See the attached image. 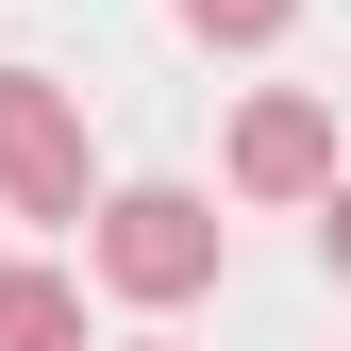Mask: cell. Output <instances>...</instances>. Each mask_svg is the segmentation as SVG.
Masks as SVG:
<instances>
[{
    "instance_id": "cell-1",
    "label": "cell",
    "mask_w": 351,
    "mask_h": 351,
    "mask_svg": "<svg viewBox=\"0 0 351 351\" xmlns=\"http://www.w3.org/2000/svg\"><path fill=\"white\" fill-rule=\"evenodd\" d=\"M217 251H234V217H217L201 184H117L101 217H84V268H101L117 301H201Z\"/></svg>"
},
{
    "instance_id": "cell-2",
    "label": "cell",
    "mask_w": 351,
    "mask_h": 351,
    "mask_svg": "<svg viewBox=\"0 0 351 351\" xmlns=\"http://www.w3.org/2000/svg\"><path fill=\"white\" fill-rule=\"evenodd\" d=\"M0 201L17 217H101V184H84V101L34 67H0Z\"/></svg>"
},
{
    "instance_id": "cell-3",
    "label": "cell",
    "mask_w": 351,
    "mask_h": 351,
    "mask_svg": "<svg viewBox=\"0 0 351 351\" xmlns=\"http://www.w3.org/2000/svg\"><path fill=\"white\" fill-rule=\"evenodd\" d=\"M351 167H335V117L301 101V84H268V101L234 117V201H335Z\"/></svg>"
},
{
    "instance_id": "cell-4",
    "label": "cell",
    "mask_w": 351,
    "mask_h": 351,
    "mask_svg": "<svg viewBox=\"0 0 351 351\" xmlns=\"http://www.w3.org/2000/svg\"><path fill=\"white\" fill-rule=\"evenodd\" d=\"M0 351H84V285L67 268H0Z\"/></svg>"
},
{
    "instance_id": "cell-5",
    "label": "cell",
    "mask_w": 351,
    "mask_h": 351,
    "mask_svg": "<svg viewBox=\"0 0 351 351\" xmlns=\"http://www.w3.org/2000/svg\"><path fill=\"white\" fill-rule=\"evenodd\" d=\"M285 17H301V0H184V34H201V51H268Z\"/></svg>"
},
{
    "instance_id": "cell-6",
    "label": "cell",
    "mask_w": 351,
    "mask_h": 351,
    "mask_svg": "<svg viewBox=\"0 0 351 351\" xmlns=\"http://www.w3.org/2000/svg\"><path fill=\"white\" fill-rule=\"evenodd\" d=\"M318 251H335V285H351V184H335V201H318Z\"/></svg>"
},
{
    "instance_id": "cell-7",
    "label": "cell",
    "mask_w": 351,
    "mask_h": 351,
    "mask_svg": "<svg viewBox=\"0 0 351 351\" xmlns=\"http://www.w3.org/2000/svg\"><path fill=\"white\" fill-rule=\"evenodd\" d=\"M134 351H167V335H134Z\"/></svg>"
}]
</instances>
